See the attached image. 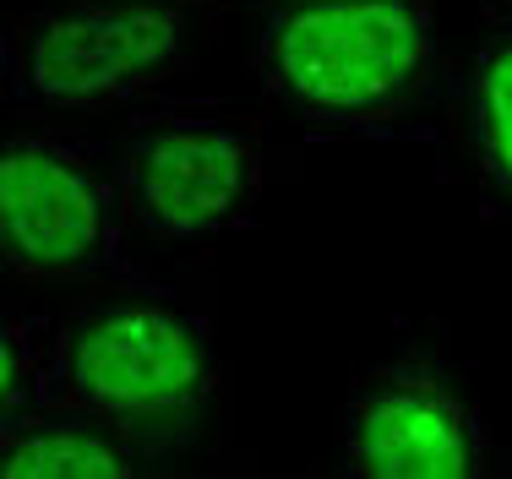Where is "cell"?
Masks as SVG:
<instances>
[{
    "label": "cell",
    "mask_w": 512,
    "mask_h": 479,
    "mask_svg": "<svg viewBox=\"0 0 512 479\" xmlns=\"http://www.w3.org/2000/svg\"><path fill=\"white\" fill-rule=\"evenodd\" d=\"M251 66L306 126L398 137L436 82V0H278Z\"/></svg>",
    "instance_id": "cell-1"
},
{
    "label": "cell",
    "mask_w": 512,
    "mask_h": 479,
    "mask_svg": "<svg viewBox=\"0 0 512 479\" xmlns=\"http://www.w3.org/2000/svg\"><path fill=\"white\" fill-rule=\"evenodd\" d=\"M224 365L197 311L164 294H115L55 316L50 409L99 414L148 447H191L213 431Z\"/></svg>",
    "instance_id": "cell-2"
},
{
    "label": "cell",
    "mask_w": 512,
    "mask_h": 479,
    "mask_svg": "<svg viewBox=\"0 0 512 479\" xmlns=\"http://www.w3.org/2000/svg\"><path fill=\"white\" fill-rule=\"evenodd\" d=\"M191 55L197 11L186 0H71L6 28L0 77L22 109L88 115L164 88Z\"/></svg>",
    "instance_id": "cell-3"
},
{
    "label": "cell",
    "mask_w": 512,
    "mask_h": 479,
    "mask_svg": "<svg viewBox=\"0 0 512 479\" xmlns=\"http://www.w3.org/2000/svg\"><path fill=\"white\" fill-rule=\"evenodd\" d=\"M115 191L148 240L197 245L246 229L267 191L262 131L213 98L142 104L115 153Z\"/></svg>",
    "instance_id": "cell-4"
},
{
    "label": "cell",
    "mask_w": 512,
    "mask_h": 479,
    "mask_svg": "<svg viewBox=\"0 0 512 479\" xmlns=\"http://www.w3.org/2000/svg\"><path fill=\"white\" fill-rule=\"evenodd\" d=\"M115 164L71 131H11L0 147V251L22 278H131Z\"/></svg>",
    "instance_id": "cell-5"
},
{
    "label": "cell",
    "mask_w": 512,
    "mask_h": 479,
    "mask_svg": "<svg viewBox=\"0 0 512 479\" xmlns=\"http://www.w3.org/2000/svg\"><path fill=\"white\" fill-rule=\"evenodd\" d=\"M491 452L485 414L425 354H393L355 371L338 409V458L349 479H480Z\"/></svg>",
    "instance_id": "cell-6"
},
{
    "label": "cell",
    "mask_w": 512,
    "mask_h": 479,
    "mask_svg": "<svg viewBox=\"0 0 512 479\" xmlns=\"http://www.w3.org/2000/svg\"><path fill=\"white\" fill-rule=\"evenodd\" d=\"M142 447L99 414L39 409L0 420V474L6 479H131Z\"/></svg>",
    "instance_id": "cell-7"
},
{
    "label": "cell",
    "mask_w": 512,
    "mask_h": 479,
    "mask_svg": "<svg viewBox=\"0 0 512 479\" xmlns=\"http://www.w3.org/2000/svg\"><path fill=\"white\" fill-rule=\"evenodd\" d=\"M463 109H469V158L480 191L496 213L512 218V17L474 44Z\"/></svg>",
    "instance_id": "cell-8"
},
{
    "label": "cell",
    "mask_w": 512,
    "mask_h": 479,
    "mask_svg": "<svg viewBox=\"0 0 512 479\" xmlns=\"http://www.w3.org/2000/svg\"><path fill=\"white\" fill-rule=\"evenodd\" d=\"M50 338L55 316H6V327H0V420L50 409Z\"/></svg>",
    "instance_id": "cell-9"
},
{
    "label": "cell",
    "mask_w": 512,
    "mask_h": 479,
    "mask_svg": "<svg viewBox=\"0 0 512 479\" xmlns=\"http://www.w3.org/2000/svg\"><path fill=\"white\" fill-rule=\"evenodd\" d=\"M491 6H502V11H507V17H512V0H491Z\"/></svg>",
    "instance_id": "cell-10"
}]
</instances>
